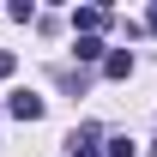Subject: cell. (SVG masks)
Here are the masks:
<instances>
[{
  "label": "cell",
  "instance_id": "cell-1",
  "mask_svg": "<svg viewBox=\"0 0 157 157\" xmlns=\"http://www.w3.org/2000/svg\"><path fill=\"white\" fill-rule=\"evenodd\" d=\"M97 151H103V133H97V127H91V121L67 133V157H97Z\"/></svg>",
  "mask_w": 157,
  "mask_h": 157
},
{
  "label": "cell",
  "instance_id": "cell-2",
  "mask_svg": "<svg viewBox=\"0 0 157 157\" xmlns=\"http://www.w3.org/2000/svg\"><path fill=\"white\" fill-rule=\"evenodd\" d=\"M73 30H78V36H103V30H109V12H103V6H78V12H73Z\"/></svg>",
  "mask_w": 157,
  "mask_h": 157
},
{
  "label": "cell",
  "instance_id": "cell-3",
  "mask_svg": "<svg viewBox=\"0 0 157 157\" xmlns=\"http://www.w3.org/2000/svg\"><path fill=\"white\" fill-rule=\"evenodd\" d=\"M6 115H18V121H42V97H36V91H12V97H6Z\"/></svg>",
  "mask_w": 157,
  "mask_h": 157
},
{
  "label": "cell",
  "instance_id": "cell-4",
  "mask_svg": "<svg viewBox=\"0 0 157 157\" xmlns=\"http://www.w3.org/2000/svg\"><path fill=\"white\" fill-rule=\"evenodd\" d=\"M103 73H109V78H127V73H133V55H127V48H109Z\"/></svg>",
  "mask_w": 157,
  "mask_h": 157
},
{
  "label": "cell",
  "instance_id": "cell-5",
  "mask_svg": "<svg viewBox=\"0 0 157 157\" xmlns=\"http://www.w3.org/2000/svg\"><path fill=\"white\" fill-rule=\"evenodd\" d=\"M73 55H78V60H109V48H103V36H78Z\"/></svg>",
  "mask_w": 157,
  "mask_h": 157
},
{
  "label": "cell",
  "instance_id": "cell-6",
  "mask_svg": "<svg viewBox=\"0 0 157 157\" xmlns=\"http://www.w3.org/2000/svg\"><path fill=\"white\" fill-rule=\"evenodd\" d=\"M103 157H133V139H121V133H115L109 145H103Z\"/></svg>",
  "mask_w": 157,
  "mask_h": 157
},
{
  "label": "cell",
  "instance_id": "cell-7",
  "mask_svg": "<svg viewBox=\"0 0 157 157\" xmlns=\"http://www.w3.org/2000/svg\"><path fill=\"white\" fill-rule=\"evenodd\" d=\"M12 67H18V60H12L6 48H0V78H12Z\"/></svg>",
  "mask_w": 157,
  "mask_h": 157
},
{
  "label": "cell",
  "instance_id": "cell-8",
  "mask_svg": "<svg viewBox=\"0 0 157 157\" xmlns=\"http://www.w3.org/2000/svg\"><path fill=\"white\" fill-rule=\"evenodd\" d=\"M145 30H157V6H151V12H145Z\"/></svg>",
  "mask_w": 157,
  "mask_h": 157
},
{
  "label": "cell",
  "instance_id": "cell-9",
  "mask_svg": "<svg viewBox=\"0 0 157 157\" xmlns=\"http://www.w3.org/2000/svg\"><path fill=\"white\" fill-rule=\"evenodd\" d=\"M151 157H157V145H151Z\"/></svg>",
  "mask_w": 157,
  "mask_h": 157
},
{
  "label": "cell",
  "instance_id": "cell-10",
  "mask_svg": "<svg viewBox=\"0 0 157 157\" xmlns=\"http://www.w3.org/2000/svg\"><path fill=\"white\" fill-rule=\"evenodd\" d=\"M0 109H6V103H0Z\"/></svg>",
  "mask_w": 157,
  "mask_h": 157
}]
</instances>
